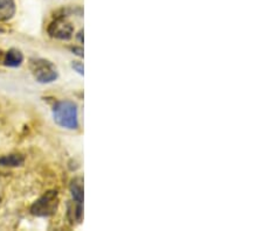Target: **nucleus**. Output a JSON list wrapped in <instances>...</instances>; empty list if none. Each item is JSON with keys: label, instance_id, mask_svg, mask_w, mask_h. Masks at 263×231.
<instances>
[{"label": "nucleus", "instance_id": "nucleus-13", "mask_svg": "<svg viewBox=\"0 0 263 231\" xmlns=\"http://www.w3.org/2000/svg\"><path fill=\"white\" fill-rule=\"evenodd\" d=\"M4 56H5V54L3 53V50H0V62L4 61Z\"/></svg>", "mask_w": 263, "mask_h": 231}, {"label": "nucleus", "instance_id": "nucleus-10", "mask_svg": "<svg viewBox=\"0 0 263 231\" xmlns=\"http://www.w3.org/2000/svg\"><path fill=\"white\" fill-rule=\"evenodd\" d=\"M71 67H73V69H74L75 71H78V73H79L80 75H83V70H84V68H83L82 62L75 61V62L71 63Z\"/></svg>", "mask_w": 263, "mask_h": 231}, {"label": "nucleus", "instance_id": "nucleus-9", "mask_svg": "<svg viewBox=\"0 0 263 231\" xmlns=\"http://www.w3.org/2000/svg\"><path fill=\"white\" fill-rule=\"evenodd\" d=\"M82 203L74 202V204H69L68 207V216H69L71 222H78L80 223L82 220Z\"/></svg>", "mask_w": 263, "mask_h": 231}, {"label": "nucleus", "instance_id": "nucleus-4", "mask_svg": "<svg viewBox=\"0 0 263 231\" xmlns=\"http://www.w3.org/2000/svg\"><path fill=\"white\" fill-rule=\"evenodd\" d=\"M48 34L58 40H69L74 34V26L65 18H58L49 25Z\"/></svg>", "mask_w": 263, "mask_h": 231}, {"label": "nucleus", "instance_id": "nucleus-7", "mask_svg": "<svg viewBox=\"0 0 263 231\" xmlns=\"http://www.w3.org/2000/svg\"><path fill=\"white\" fill-rule=\"evenodd\" d=\"M70 194L75 202L82 203L83 202V179L76 178L70 183Z\"/></svg>", "mask_w": 263, "mask_h": 231}, {"label": "nucleus", "instance_id": "nucleus-3", "mask_svg": "<svg viewBox=\"0 0 263 231\" xmlns=\"http://www.w3.org/2000/svg\"><path fill=\"white\" fill-rule=\"evenodd\" d=\"M59 204V197L57 191L47 192L36 200L31 207V213L37 217H47L57 212Z\"/></svg>", "mask_w": 263, "mask_h": 231}, {"label": "nucleus", "instance_id": "nucleus-8", "mask_svg": "<svg viewBox=\"0 0 263 231\" xmlns=\"http://www.w3.org/2000/svg\"><path fill=\"white\" fill-rule=\"evenodd\" d=\"M25 158L21 154H7L0 158V166L4 167H19L23 166Z\"/></svg>", "mask_w": 263, "mask_h": 231}, {"label": "nucleus", "instance_id": "nucleus-1", "mask_svg": "<svg viewBox=\"0 0 263 231\" xmlns=\"http://www.w3.org/2000/svg\"><path fill=\"white\" fill-rule=\"evenodd\" d=\"M53 117L55 123L63 129L76 130L79 128L78 107L70 100H61L55 104Z\"/></svg>", "mask_w": 263, "mask_h": 231}, {"label": "nucleus", "instance_id": "nucleus-12", "mask_svg": "<svg viewBox=\"0 0 263 231\" xmlns=\"http://www.w3.org/2000/svg\"><path fill=\"white\" fill-rule=\"evenodd\" d=\"M78 39H79V41L80 42H83V31H81L78 34Z\"/></svg>", "mask_w": 263, "mask_h": 231}, {"label": "nucleus", "instance_id": "nucleus-5", "mask_svg": "<svg viewBox=\"0 0 263 231\" xmlns=\"http://www.w3.org/2000/svg\"><path fill=\"white\" fill-rule=\"evenodd\" d=\"M4 65L7 67H12V68H16L20 67L21 63L24 62V55L23 53L18 49H10L4 56Z\"/></svg>", "mask_w": 263, "mask_h": 231}, {"label": "nucleus", "instance_id": "nucleus-11", "mask_svg": "<svg viewBox=\"0 0 263 231\" xmlns=\"http://www.w3.org/2000/svg\"><path fill=\"white\" fill-rule=\"evenodd\" d=\"M71 50H73V53L75 54V55L83 57V49L81 47H74V48H71Z\"/></svg>", "mask_w": 263, "mask_h": 231}, {"label": "nucleus", "instance_id": "nucleus-2", "mask_svg": "<svg viewBox=\"0 0 263 231\" xmlns=\"http://www.w3.org/2000/svg\"><path fill=\"white\" fill-rule=\"evenodd\" d=\"M29 69H31L34 78L39 83L47 84L57 81L59 73L57 67L52 62L45 58H34L29 62Z\"/></svg>", "mask_w": 263, "mask_h": 231}, {"label": "nucleus", "instance_id": "nucleus-6", "mask_svg": "<svg viewBox=\"0 0 263 231\" xmlns=\"http://www.w3.org/2000/svg\"><path fill=\"white\" fill-rule=\"evenodd\" d=\"M15 14L14 0H0V21H7Z\"/></svg>", "mask_w": 263, "mask_h": 231}]
</instances>
